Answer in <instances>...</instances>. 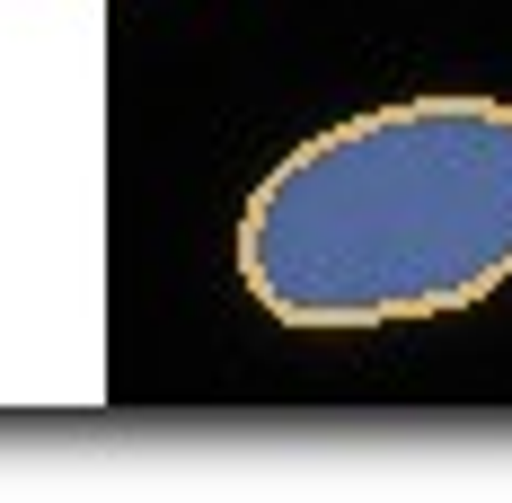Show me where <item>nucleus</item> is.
<instances>
[{
	"label": "nucleus",
	"mask_w": 512,
	"mask_h": 503,
	"mask_svg": "<svg viewBox=\"0 0 512 503\" xmlns=\"http://www.w3.org/2000/svg\"><path fill=\"white\" fill-rule=\"evenodd\" d=\"M239 283L265 318L407 327L512 283V106L398 98L283 151L239 212Z\"/></svg>",
	"instance_id": "obj_1"
}]
</instances>
